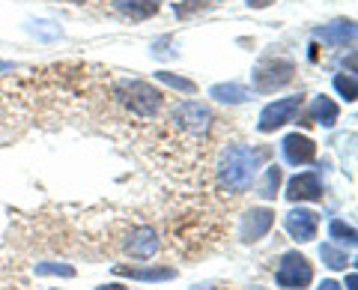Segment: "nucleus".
<instances>
[{"instance_id": "20", "label": "nucleus", "mask_w": 358, "mask_h": 290, "mask_svg": "<svg viewBox=\"0 0 358 290\" xmlns=\"http://www.w3.org/2000/svg\"><path fill=\"white\" fill-rule=\"evenodd\" d=\"M155 78H159V81H164L167 87H173V90H182V93H194V90H197L194 81H188V78H179V75H173V72H155Z\"/></svg>"}, {"instance_id": "15", "label": "nucleus", "mask_w": 358, "mask_h": 290, "mask_svg": "<svg viewBox=\"0 0 358 290\" xmlns=\"http://www.w3.org/2000/svg\"><path fill=\"white\" fill-rule=\"evenodd\" d=\"M338 117H341V111H338V105H334L329 96H317V99L310 102V120L320 123V126L331 129L334 123H338Z\"/></svg>"}, {"instance_id": "7", "label": "nucleus", "mask_w": 358, "mask_h": 290, "mask_svg": "<svg viewBox=\"0 0 358 290\" xmlns=\"http://www.w3.org/2000/svg\"><path fill=\"white\" fill-rule=\"evenodd\" d=\"M284 228L287 233L293 237L296 242H310L317 237V228H320V216L313 213V209H289L284 216Z\"/></svg>"}, {"instance_id": "5", "label": "nucleus", "mask_w": 358, "mask_h": 290, "mask_svg": "<svg viewBox=\"0 0 358 290\" xmlns=\"http://www.w3.org/2000/svg\"><path fill=\"white\" fill-rule=\"evenodd\" d=\"M171 120H173L176 129L200 138V135H206V129L212 126V111L206 105H200V102H182V105L173 108Z\"/></svg>"}, {"instance_id": "13", "label": "nucleus", "mask_w": 358, "mask_h": 290, "mask_svg": "<svg viewBox=\"0 0 358 290\" xmlns=\"http://www.w3.org/2000/svg\"><path fill=\"white\" fill-rule=\"evenodd\" d=\"M114 9L131 21H147L159 13V0H114Z\"/></svg>"}, {"instance_id": "25", "label": "nucleus", "mask_w": 358, "mask_h": 290, "mask_svg": "<svg viewBox=\"0 0 358 290\" xmlns=\"http://www.w3.org/2000/svg\"><path fill=\"white\" fill-rule=\"evenodd\" d=\"M317 290H343V287H341L338 282H331V278H329V282H322V284H320Z\"/></svg>"}, {"instance_id": "4", "label": "nucleus", "mask_w": 358, "mask_h": 290, "mask_svg": "<svg viewBox=\"0 0 358 290\" xmlns=\"http://www.w3.org/2000/svg\"><path fill=\"white\" fill-rule=\"evenodd\" d=\"M293 72H296L293 60L272 57V60H266L254 69V87L260 93H272V90H278V87H284L287 81H293Z\"/></svg>"}, {"instance_id": "14", "label": "nucleus", "mask_w": 358, "mask_h": 290, "mask_svg": "<svg viewBox=\"0 0 358 290\" xmlns=\"http://www.w3.org/2000/svg\"><path fill=\"white\" fill-rule=\"evenodd\" d=\"M117 275H129V278H138V282H171L176 275V270L171 266H150V270H138V266H114Z\"/></svg>"}, {"instance_id": "10", "label": "nucleus", "mask_w": 358, "mask_h": 290, "mask_svg": "<svg viewBox=\"0 0 358 290\" xmlns=\"http://www.w3.org/2000/svg\"><path fill=\"white\" fill-rule=\"evenodd\" d=\"M320 198H322V183L313 171L296 174L287 183V200H293V204H299V200H320Z\"/></svg>"}, {"instance_id": "23", "label": "nucleus", "mask_w": 358, "mask_h": 290, "mask_svg": "<svg viewBox=\"0 0 358 290\" xmlns=\"http://www.w3.org/2000/svg\"><path fill=\"white\" fill-rule=\"evenodd\" d=\"M197 6H209V0H188L185 6H179V4H176V15H185L188 9H197Z\"/></svg>"}, {"instance_id": "28", "label": "nucleus", "mask_w": 358, "mask_h": 290, "mask_svg": "<svg viewBox=\"0 0 358 290\" xmlns=\"http://www.w3.org/2000/svg\"><path fill=\"white\" fill-rule=\"evenodd\" d=\"M72 4H84V0H72Z\"/></svg>"}, {"instance_id": "2", "label": "nucleus", "mask_w": 358, "mask_h": 290, "mask_svg": "<svg viewBox=\"0 0 358 290\" xmlns=\"http://www.w3.org/2000/svg\"><path fill=\"white\" fill-rule=\"evenodd\" d=\"M114 96H117V102L126 111H131L134 117L152 120L162 111V93L147 81H117Z\"/></svg>"}, {"instance_id": "22", "label": "nucleus", "mask_w": 358, "mask_h": 290, "mask_svg": "<svg viewBox=\"0 0 358 290\" xmlns=\"http://www.w3.org/2000/svg\"><path fill=\"white\" fill-rule=\"evenodd\" d=\"M36 275H63V278H72L75 270L69 263H36Z\"/></svg>"}, {"instance_id": "27", "label": "nucleus", "mask_w": 358, "mask_h": 290, "mask_svg": "<svg viewBox=\"0 0 358 290\" xmlns=\"http://www.w3.org/2000/svg\"><path fill=\"white\" fill-rule=\"evenodd\" d=\"M99 290H129V287H122V284H108V287H99Z\"/></svg>"}, {"instance_id": "8", "label": "nucleus", "mask_w": 358, "mask_h": 290, "mask_svg": "<svg viewBox=\"0 0 358 290\" xmlns=\"http://www.w3.org/2000/svg\"><path fill=\"white\" fill-rule=\"evenodd\" d=\"M272 225H275V213H272V209H263V207L248 209V213L242 216L239 237H242V242H257V240H263L266 233L272 230Z\"/></svg>"}, {"instance_id": "3", "label": "nucleus", "mask_w": 358, "mask_h": 290, "mask_svg": "<svg viewBox=\"0 0 358 290\" xmlns=\"http://www.w3.org/2000/svg\"><path fill=\"white\" fill-rule=\"evenodd\" d=\"M278 287L284 290H305L313 282V266L308 263L305 254L299 251H287L281 263H278Z\"/></svg>"}, {"instance_id": "24", "label": "nucleus", "mask_w": 358, "mask_h": 290, "mask_svg": "<svg viewBox=\"0 0 358 290\" xmlns=\"http://www.w3.org/2000/svg\"><path fill=\"white\" fill-rule=\"evenodd\" d=\"M245 4H248L251 9H266V6H272L275 0H245Z\"/></svg>"}, {"instance_id": "1", "label": "nucleus", "mask_w": 358, "mask_h": 290, "mask_svg": "<svg viewBox=\"0 0 358 290\" xmlns=\"http://www.w3.org/2000/svg\"><path fill=\"white\" fill-rule=\"evenodd\" d=\"M257 168H260V153L245 147V144H230L218 162V186L227 195L248 192Z\"/></svg>"}, {"instance_id": "17", "label": "nucleus", "mask_w": 358, "mask_h": 290, "mask_svg": "<svg viewBox=\"0 0 358 290\" xmlns=\"http://www.w3.org/2000/svg\"><path fill=\"white\" fill-rule=\"evenodd\" d=\"M281 180H284V174H281V168H278V165H272V168H266L260 186H257V195L266 198V200H272V198L278 195V188H281Z\"/></svg>"}, {"instance_id": "26", "label": "nucleus", "mask_w": 358, "mask_h": 290, "mask_svg": "<svg viewBox=\"0 0 358 290\" xmlns=\"http://www.w3.org/2000/svg\"><path fill=\"white\" fill-rule=\"evenodd\" d=\"M355 284H358V275H355V272H352V275H350V278H346V290H358V287H355Z\"/></svg>"}, {"instance_id": "12", "label": "nucleus", "mask_w": 358, "mask_h": 290, "mask_svg": "<svg viewBox=\"0 0 358 290\" xmlns=\"http://www.w3.org/2000/svg\"><path fill=\"white\" fill-rule=\"evenodd\" d=\"M317 39H322L326 46L341 48V46H346V42L355 39V25H352L350 18L331 21V25H326V27H317Z\"/></svg>"}, {"instance_id": "16", "label": "nucleus", "mask_w": 358, "mask_h": 290, "mask_svg": "<svg viewBox=\"0 0 358 290\" xmlns=\"http://www.w3.org/2000/svg\"><path fill=\"white\" fill-rule=\"evenodd\" d=\"M209 96L215 99V102H224V105H242L251 93L245 90L242 84H215V87L209 90Z\"/></svg>"}, {"instance_id": "29", "label": "nucleus", "mask_w": 358, "mask_h": 290, "mask_svg": "<svg viewBox=\"0 0 358 290\" xmlns=\"http://www.w3.org/2000/svg\"><path fill=\"white\" fill-rule=\"evenodd\" d=\"M0 69H6V63H0Z\"/></svg>"}, {"instance_id": "21", "label": "nucleus", "mask_w": 358, "mask_h": 290, "mask_svg": "<svg viewBox=\"0 0 358 290\" xmlns=\"http://www.w3.org/2000/svg\"><path fill=\"white\" fill-rule=\"evenodd\" d=\"M334 90H338L346 102H355V99H358V84H355L352 75H338V78H334Z\"/></svg>"}, {"instance_id": "18", "label": "nucleus", "mask_w": 358, "mask_h": 290, "mask_svg": "<svg viewBox=\"0 0 358 290\" xmlns=\"http://www.w3.org/2000/svg\"><path fill=\"white\" fill-rule=\"evenodd\" d=\"M320 258H322V263H326L329 270H346V263H350V261H346V251L334 249L331 242H326V245L320 249Z\"/></svg>"}, {"instance_id": "11", "label": "nucleus", "mask_w": 358, "mask_h": 290, "mask_svg": "<svg viewBox=\"0 0 358 290\" xmlns=\"http://www.w3.org/2000/svg\"><path fill=\"white\" fill-rule=\"evenodd\" d=\"M281 150H284V159L289 165H308V162L317 159V144H313L308 135H299V132L284 138Z\"/></svg>"}, {"instance_id": "9", "label": "nucleus", "mask_w": 358, "mask_h": 290, "mask_svg": "<svg viewBox=\"0 0 358 290\" xmlns=\"http://www.w3.org/2000/svg\"><path fill=\"white\" fill-rule=\"evenodd\" d=\"M122 249H126L131 258H138V261H147L152 258L155 251H159V233H155V228H147V225H141V228H134L126 242H122Z\"/></svg>"}, {"instance_id": "19", "label": "nucleus", "mask_w": 358, "mask_h": 290, "mask_svg": "<svg viewBox=\"0 0 358 290\" xmlns=\"http://www.w3.org/2000/svg\"><path fill=\"white\" fill-rule=\"evenodd\" d=\"M329 233H331V240H338L341 245H350V249L355 245V228L346 225V221H331Z\"/></svg>"}, {"instance_id": "6", "label": "nucleus", "mask_w": 358, "mask_h": 290, "mask_svg": "<svg viewBox=\"0 0 358 290\" xmlns=\"http://www.w3.org/2000/svg\"><path fill=\"white\" fill-rule=\"evenodd\" d=\"M301 111V96H289V99H278V102L266 105L263 114H260V123H257V129L263 132V135H268V132L281 129L284 123L296 120V114Z\"/></svg>"}]
</instances>
